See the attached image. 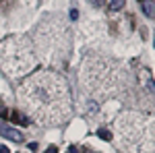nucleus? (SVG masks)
<instances>
[{
    "label": "nucleus",
    "instance_id": "obj_7",
    "mask_svg": "<svg viewBox=\"0 0 155 153\" xmlns=\"http://www.w3.org/2000/svg\"><path fill=\"white\" fill-rule=\"evenodd\" d=\"M110 8H112L114 12L122 11V8H124V0H112V2H110Z\"/></svg>",
    "mask_w": 155,
    "mask_h": 153
},
{
    "label": "nucleus",
    "instance_id": "obj_6",
    "mask_svg": "<svg viewBox=\"0 0 155 153\" xmlns=\"http://www.w3.org/2000/svg\"><path fill=\"white\" fill-rule=\"evenodd\" d=\"M97 137L104 139V141H112V132H110L107 128H99V130H97Z\"/></svg>",
    "mask_w": 155,
    "mask_h": 153
},
{
    "label": "nucleus",
    "instance_id": "obj_1",
    "mask_svg": "<svg viewBox=\"0 0 155 153\" xmlns=\"http://www.w3.org/2000/svg\"><path fill=\"white\" fill-rule=\"evenodd\" d=\"M21 99L31 108L39 122H60L71 112V95L66 81L56 72H37L21 85Z\"/></svg>",
    "mask_w": 155,
    "mask_h": 153
},
{
    "label": "nucleus",
    "instance_id": "obj_2",
    "mask_svg": "<svg viewBox=\"0 0 155 153\" xmlns=\"http://www.w3.org/2000/svg\"><path fill=\"white\" fill-rule=\"evenodd\" d=\"M33 50L29 39L23 35L6 37L0 46V64L8 75H25L33 66Z\"/></svg>",
    "mask_w": 155,
    "mask_h": 153
},
{
    "label": "nucleus",
    "instance_id": "obj_4",
    "mask_svg": "<svg viewBox=\"0 0 155 153\" xmlns=\"http://www.w3.org/2000/svg\"><path fill=\"white\" fill-rule=\"evenodd\" d=\"M11 120H12V122H19V124H27V122H29V118L23 116L21 112H15V114H11Z\"/></svg>",
    "mask_w": 155,
    "mask_h": 153
},
{
    "label": "nucleus",
    "instance_id": "obj_13",
    "mask_svg": "<svg viewBox=\"0 0 155 153\" xmlns=\"http://www.w3.org/2000/svg\"><path fill=\"white\" fill-rule=\"evenodd\" d=\"M68 153H77V149H74V147H71V149H68Z\"/></svg>",
    "mask_w": 155,
    "mask_h": 153
},
{
    "label": "nucleus",
    "instance_id": "obj_3",
    "mask_svg": "<svg viewBox=\"0 0 155 153\" xmlns=\"http://www.w3.org/2000/svg\"><path fill=\"white\" fill-rule=\"evenodd\" d=\"M0 135H2L4 139H8V141H17V143L23 141V135H21L19 130L15 128V126H6V124H0Z\"/></svg>",
    "mask_w": 155,
    "mask_h": 153
},
{
    "label": "nucleus",
    "instance_id": "obj_11",
    "mask_svg": "<svg viewBox=\"0 0 155 153\" xmlns=\"http://www.w3.org/2000/svg\"><path fill=\"white\" fill-rule=\"evenodd\" d=\"M44 153H58V149H56V147H50V149H46Z\"/></svg>",
    "mask_w": 155,
    "mask_h": 153
},
{
    "label": "nucleus",
    "instance_id": "obj_8",
    "mask_svg": "<svg viewBox=\"0 0 155 153\" xmlns=\"http://www.w3.org/2000/svg\"><path fill=\"white\" fill-rule=\"evenodd\" d=\"M71 19H72V21H77V19H79V12L74 11V8L71 11Z\"/></svg>",
    "mask_w": 155,
    "mask_h": 153
},
{
    "label": "nucleus",
    "instance_id": "obj_5",
    "mask_svg": "<svg viewBox=\"0 0 155 153\" xmlns=\"http://www.w3.org/2000/svg\"><path fill=\"white\" fill-rule=\"evenodd\" d=\"M143 12L147 15V17H149V19H153V0H147V2H145Z\"/></svg>",
    "mask_w": 155,
    "mask_h": 153
},
{
    "label": "nucleus",
    "instance_id": "obj_14",
    "mask_svg": "<svg viewBox=\"0 0 155 153\" xmlns=\"http://www.w3.org/2000/svg\"><path fill=\"white\" fill-rule=\"evenodd\" d=\"M141 2H145V0H141Z\"/></svg>",
    "mask_w": 155,
    "mask_h": 153
},
{
    "label": "nucleus",
    "instance_id": "obj_10",
    "mask_svg": "<svg viewBox=\"0 0 155 153\" xmlns=\"http://www.w3.org/2000/svg\"><path fill=\"white\" fill-rule=\"evenodd\" d=\"M0 153H11V151H8V147H6V145H0Z\"/></svg>",
    "mask_w": 155,
    "mask_h": 153
},
{
    "label": "nucleus",
    "instance_id": "obj_9",
    "mask_svg": "<svg viewBox=\"0 0 155 153\" xmlns=\"http://www.w3.org/2000/svg\"><path fill=\"white\" fill-rule=\"evenodd\" d=\"M89 2H91L93 6H101V4H104V0H89Z\"/></svg>",
    "mask_w": 155,
    "mask_h": 153
},
{
    "label": "nucleus",
    "instance_id": "obj_12",
    "mask_svg": "<svg viewBox=\"0 0 155 153\" xmlns=\"http://www.w3.org/2000/svg\"><path fill=\"white\" fill-rule=\"evenodd\" d=\"M0 116H2V118H6V116H8V112H6V110H0Z\"/></svg>",
    "mask_w": 155,
    "mask_h": 153
}]
</instances>
